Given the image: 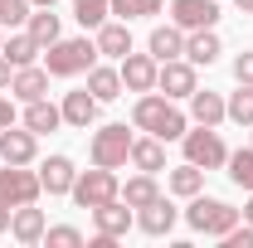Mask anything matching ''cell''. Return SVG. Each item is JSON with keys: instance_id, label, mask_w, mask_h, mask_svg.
I'll return each instance as SVG.
<instances>
[{"instance_id": "cell-1", "label": "cell", "mask_w": 253, "mask_h": 248, "mask_svg": "<svg viewBox=\"0 0 253 248\" xmlns=\"http://www.w3.org/2000/svg\"><path fill=\"white\" fill-rule=\"evenodd\" d=\"M131 122H136V131L161 136V141H180V136L190 131V117L175 107V97L156 93V88L136 97V107H131Z\"/></svg>"}, {"instance_id": "cell-2", "label": "cell", "mask_w": 253, "mask_h": 248, "mask_svg": "<svg viewBox=\"0 0 253 248\" xmlns=\"http://www.w3.org/2000/svg\"><path fill=\"white\" fill-rule=\"evenodd\" d=\"M185 224L205 239H224L234 224H239V209L229 200H214V195H190V209H185Z\"/></svg>"}, {"instance_id": "cell-3", "label": "cell", "mask_w": 253, "mask_h": 248, "mask_svg": "<svg viewBox=\"0 0 253 248\" xmlns=\"http://www.w3.org/2000/svg\"><path fill=\"white\" fill-rule=\"evenodd\" d=\"M97 63V39H59L44 49V68L49 78H73V73H88Z\"/></svg>"}, {"instance_id": "cell-4", "label": "cell", "mask_w": 253, "mask_h": 248, "mask_svg": "<svg viewBox=\"0 0 253 248\" xmlns=\"http://www.w3.org/2000/svg\"><path fill=\"white\" fill-rule=\"evenodd\" d=\"M73 205L78 209H97V205H107V200H117L122 195V180H117V170H107V165H93V170H83L78 180H73Z\"/></svg>"}, {"instance_id": "cell-5", "label": "cell", "mask_w": 253, "mask_h": 248, "mask_svg": "<svg viewBox=\"0 0 253 248\" xmlns=\"http://www.w3.org/2000/svg\"><path fill=\"white\" fill-rule=\"evenodd\" d=\"M131 131H126V122H107L93 131V165H107V170H117V165H126L131 161Z\"/></svg>"}, {"instance_id": "cell-6", "label": "cell", "mask_w": 253, "mask_h": 248, "mask_svg": "<svg viewBox=\"0 0 253 248\" xmlns=\"http://www.w3.org/2000/svg\"><path fill=\"white\" fill-rule=\"evenodd\" d=\"M180 141H185V161H190V165H200V170H224V161H229V146H224V136L214 131V126L185 131Z\"/></svg>"}, {"instance_id": "cell-7", "label": "cell", "mask_w": 253, "mask_h": 248, "mask_svg": "<svg viewBox=\"0 0 253 248\" xmlns=\"http://www.w3.org/2000/svg\"><path fill=\"white\" fill-rule=\"evenodd\" d=\"M39 175L25 170V165H5L0 170V205H10V209H20V205H34L39 200Z\"/></svg>"}, {"instance_id": "cell-8", "label": "cell", "mask_w": 253, "mask_h": 248, "mask_svg": "<svg viewBox=\"0 0 253 248\" xmlns=\"http://www.w3.org/2000/svg\"><path fill=\"white\" fill-rule=\"evenodd\" d=\"M170 20L180 30H214L219 25V5L214 0H170Z\"/></svg>"}, {"instance_id": "cell-9", "label": "cell", "mask_w": 253, "mask_h": 248, "mask_svg": "<svg viewBox=\"0 0 253 248\" xmlns=\"http://www.w3.org/2000/svg\"><path fill=\"white\" fill-rule=\"evenodd\" d=\"M122 88L126 93H151L156 88V73H161V63L151 59V54H122Z\"/></svg>"}, {"instance_id": "cell-10", "label": "cell", "mask_w": 253, "mask_h": 248, "mask_svg": "<svg viewBox=\"0 0 253 248\" xmlns=\"http://www.w3.org/2000/svg\"><path fill=\"white\" fill-rule=\"evenodd\" d=\"M156 88H161L166 97H190L195 88H200V78H195V63H190V59H170V63H161Z\"/></svg>"}, {"instance_id": "cell-11", "label": "cell", "mask_w": 253, "mask_h": 248, "mask_svg": "<svg viewBox=\"0 0 253 248\" xmlns=\"http://www.w3.org/2000/svg\"><path fill=\"white\" fill-rule=\"evenodd\" d=\"M34 156H39V136H34L30 126H25V131L0 126V161H5V165H30Z\"/></svg>"}, {"instance_id": "cell-12", "label": "cell", "mask_w": 253, "mask_h": 248, "mask_svg": "<svg viewBox=\"0 0 253 248\" xmlns=\"http://www.w3.org/2000/svg\"><path fill=\"white\" fill-rule=\"evenodd\" d=\"M88 214H93V224H97L102 239H122L126 229H131V205H126L122 195L107 200V205H97V209H88Z\"/></svg>"}, {"instance_id": "cell-13", "label": "cell", "mask_w": 253, "mask_h": 248, "mask_svg": "<svg viewBox=\"0 0 253 248\" xmlns=\"http://www.w3.org/2000/svg\"><path fill=\"white\" fill-rule=\"evenodd\" d=\"M146 54H151L156 63L185 59V30H180V25H156L151 39H146Z\"/></svg>"}, {"instance_id": "cell-14", "label": "cell", "mask_w": 253, "mask_h": 248, "mask_svg": "<svg viewBox=\"0 0 253 248\" xmlns=\"http://www.w3.org/2000/svg\"><path fill=\"white\" fill-rule=\"evenodd\" d=\"M97 107H102V102H97L88 88H73V93H63V122L78 126V131H88V126L97 122Z\"/></svg>"}, {"instance_id": "cell-15", "label": "cell", "mask_w": 253, "mask_h": 248, "mask_svg": "<svg viewBox=\"0 0 253 248\" xmlns=\"http://www.w3.org/2000/svg\"><path fill=\"white\" fill-rule=\"evenodd\" d=\"M175 219H180V209L170 205V200H151V205H141V214H136V224H141V234H151V239H161V234H170L175 229Z\"/></svg>"}, {"instance_id": "cell-16", "label": "cell", "mask_w": 253, "mask_h": 248, "mask_svg": "<svg viewBox=\"0 0 253 248\" xmlns=\"http://www.w3.org/2000/svg\"><path fill=\"white\" fill-rule=\"evenodd\" d=\"M190 117L200 126H219L229 122V107H224V93H210V88H195L190 93Z\"/></svg>"}, {"instance_id": "cell-17", "label": "cell", "mask_w": 253, "mask_h": 248, "mask_svg": "<svg viewBox=\"0 0 253 248\" xmlns=\"http://www.w3.org/2000/svg\"><path fill=\"white\" fill-rule=\"evenodd\" d=\"M10 93L20 97V102H34V97L49 93V68H39V63H25V68H15V78H10Z\"/></svg>"}, {"instance_id": "cell-18", "label": "cell", "mask_w": 253, "mask_h": 248, "mask_svg": "<svg viewBox=\"0 0 253 248\" xmlns=\"http://www.w3.org/2000/svg\"><path fill=\"white\" fill-rule=\"evenodd\" d=\"M78 180V170H73V161L68 156H49L44 165H39V185L49 190V195H68Z\"/></svg>"}, {"instance_id": "cell-19", "label": "cell", "mask_w": 253, "mask_h": 248, "mask_svg": "<svg viewBox=\"0 0 253 248\" xmlns=\"http://www.w3.org/2000/svg\"><path fill=\"white\" fill-rule=\"evenodd\" d=\"M97 54H107V59L131 54V30H126V20H102V25H97Z\"/></svg>"}, {"instance_id": "cell-20", "label": "cell", "mask_w": 253, "mask_h": 248, "mask_svg": "<svg viewBox=\"0 0 253 248\" xmlns=\"http://www.w3.org/2000/svg\"><path fill=\"white\" fill-rule=\"evenodd\" d=\"M44 209H34V205H20L15 214H10V234L20 239V244H44Z\"/></svg>"}, {"instance_id": "cell-21", "label": "cell", "mask_w": 253, "mask_h": 248, "mask_svg": "<svg viewBox=\"0 0 253 248\" xmlns=\"http://www.w3.org/2000/svg\"><path fill=\"white\" fill-rule=\"evenodd\" d=\"M219 54H224V44H219V34H214V30H190L185 34V59L195 63V68H200V63L210 68Z\"/></svg>"}, {"instance_id": "cell-22", "label": "cell", "mask_w": 253, "mask_h": 248, "mask_svg": "<svg viewBox=\"0 0 253 248\" xmlns=\"http://www.w3.org/2000/svg\"><path fill=\"white\" fill-rule=\"evenodd\" d=\"M25 126H30L34 136L59 131V126H63V107H54L49 97H34V102H25Z\"/></svg>"}, {"instance_id": "cell-23", "label": "cell", "mask_w": 253, "mask_h": 248, "mask_svg": "<svg viewBox=\"0 0 253 248\" xmlns=\"http://www.w3.org/2000/svg\"><path fill=\"white\" fill-rule=\"evenodd\" d=\"M131 165L146 170V175L166 170V141H161V136H141V141H131Z\"/></svg>"}, {"instance_id": "cell-24", "label": "cell", "mask_w": 253, "mask_h": 248, "mask_svg": "<svg viewBox=\"0 0 253 248\" xmlns=\"http://www.w3.org/2000/svg\"><path fill=\"white\" fill-rule=\"evenodd\" d=\"M88 93L97 97V102H112V97H122L126 88H122V73L117 68H102V63H93L88 68Z\"/></svg>"}, {"instance_id": "cell-25", "label": "cell", "mask_w": 253, "mask_h": 248, "mask_svg": "<svg viewBox=\"0 0 253 248\" xmlns=\"http://www.w3.org/2000/svg\"><path fill=\"white\" fill-rule=\"evenodd\" d=\"M25 30L34 34V44H39V49H49V44H59V39H63V34H59V15H54V5H39V10L30 15V25H25Z\"/></svg>"}, {"instance_id": "cell-26", "label": "cell", "mask_w": 253, "mask_h": 248, "mask_svg": "<svg viewBox=\"0 0 253 248\" xmlns=\"http://www.w3.org/2000/svg\"><path fill=\"white\" fill-rule=\"evenodd\" d=\"M0 54H5V59L15 63V68H25V63H34L39 54H44V49H39V44H34V34L25 30V34H10V39L0 44Z\"/></svg>"}, {"instance_id": "cell-27", "label": "cell", "mask_w": 253, "mask_h": 248, "mask_svg": "<svg viewBox=\"0 0 253 248\" xmlns=\"http://www.w3.org/2000/svg\"><path fill=\"white\" fill-rule=\"evenodd\" d=\"M205 175H210V170H200V165H175V170H170V195H180V200H190V195H200V190H205Z\"/></svg>"}, {"instance_id": "cell-28", "label": "cell", "mask_w": 253, "mask_h": 248, "mask_svg": "<svg viewBox=\"0 0 253 248\" xmlns=\"http://www.w3.org/2000/svg\"><path fill=\"white\" fill-rule=\"evenodd\" d=\"M156 195H161V190H156V175H146V170H141V175H131V180L122 185V200L131 205V209H141V205H151Z\"/></svg>"}, {"instance_id": "cell-29", "label": "cell", "mask_w": 253, "mask_h": 248, "mask_svg": "<svg viewBox=\"0 0 253 248\" xmlns=\"http://www.w3.org/2000/svg\"><path fill=\"white\" fill-rule=\"evenodd\" d=\"M224 107H229V122L253 126V83H239V93L224 97Z\"/></svg>"}, {"instance_id": "cell-30", "label": "cell", "mask_w": 253, "mask_h": 248, "mask_svg": "<svg viewBox=\"0 0 253 248\" xmlns=\"http://www.w3.org/2000/svg\"><path fill=\"white\" fill-rule=\"evenodd\" d=\"M166 10V0H112V15L117 20H151V15H161Z\"/></svg>"}, {"instance_id": "cell-31", "label": "cell", "mask_w": 253, "mask_h": 248, "mask_svg": "<svg viewBox=\"0 0 253 248\" xmlns=\"http://www.w3.org/2000/svg\"><path fill=\"white\" fill-rule=\"evenodd\" d=\"M107 15H112V0H73V20L83 30H97Z\"/></svg>"}, {"instance_id": "cell-32", "label": "cell", "mask_w": 253, "mask_h": 248, "mask_svg": "<svg viewBox=\"0 0 253 248\" xmlns=\"http://www.w3.org/2000/svg\"><path fill=\"white\" fill-rule=\"evenodd\" d=\"M224 170H229V180H234L239 190H253V146L249 151H229Z\"/></svg>"}, {"instance_id": "cell-33", "label": "cell", "mask_w": 253, "mask_h": 248, "mask_svg": "<svg viewBox=\"0 0 253 248\" xmlns=\"http://www.w3.org/2000/svg\"><path fill=\"white\" fill-rule=\"evenodd\" d=\"M34 5L30 0H0V30H20V25H30Z\"/></svg>"}, {"instance_id": "cell-34", "label": "cell", "mask_w": 253, "mask_h": 248, "mask_svg": "<svg viewBox=\"0 0 253 248\" xmlns=\"http://www.w3.org/2000/svg\"><path fill=\"white\" fill-rule=\"evenodd\" d=\"M44 244L49 248H83V234L73 224H59V229H44Z\"/></svg>"}, {"instance_id": "cell-35", "label": "cell", "mask_w": 253, "mask_h": 248, "mask_svg": "<svg viewBox=\"0 0 253 248\" xmlns=\"http://www.w3.org/2000/svg\"><path fill=\"white\" fill-rule=\"evenodd\" d=\"M234 83H253V49H244L234 59Z\"/></svg>"}, {"instance_id": "cell-36", "label": "cell", "mask_w": 253, "mask_h": 248, "mask_svg": "<svg viewBox=\"0 0 253 248\" xmlns=\"http://www.w3.org/2000/svg\"><path fill=\"white\" fill-rule=\"evenodd\" d=\"M0 126H15V102L0 93Z\"/></svg>"}, {"instance_id": "cell-37", "label": "cell", "mask_w": 253, "mask_h": 248, "mask_svg": "<svg viewBox=\"0 0 253 248\" xmlns=\"http://www.w3.org/2000/svg\"><path fill=\"white\" fill-rule=\"evenodd\" d=\"M10 78H15V63L0 54V88H10Z\"/></svg>"}, {"instance_id": "cell-38", "label": "cell", "mask_w": 253, "mask_h": 248, "mask_svg": "<svg viewBox=\"0 0 253 248\" xmlns=\"http://www.w3.org/2000/svg\"><path fill=\"white\" fill-rule=\"evenodd\" d=\"M10 214H15V209H10V205H0V234L10 229Z\"/></svg>"}, {"instance_id": "cell-39", "label": "cell", "mask_w": 253, "mask_h": 248, "mask_svg": "<svg viewBox=\"0 0 253 248\" xmlns=\"http://www.w3.org/2000/svg\"><path fill=\"white\" fill-rule=\"evenodd\" d=\"M244 219L253 224V190H249V205H244Z\"/></svg>"}, {"instance_id": "cell-40", "label": "cell", "mask_w": 253, "mask_h": 248, "mask_svg": "<svg viewBox=\"0 0 253 248\" xmlns=\"http://www.w3.org/2000/svg\"><path fill=\"white\" fill-rule=\"evenodd\" d=\"M234 5H239V10H244V15H253V0H234Z\"/></svg>"}, {"instance_id": "cell-41", "label": "cell", "mask_w": 253, "mask_h": 248, "mask_svg": "<svg viewBox=\"0 0 253 248\" xmlns=\"http://www.w3.org/2000/svg\"><path fill=\"white\" fill-rule=\"evenodd\" d=\"M30 5H59V0H30Z\"/></svg>"}, {"instance_id": "cell-42", "label": "cell", "mask_w": 253, "mask_h": 248, "mask_svg": "<svg viewBox=\"0 0 253 248\" xmlns=\"http://www.w3.org/2000/svg\"><path fill=\"white\" fill-rule=\"evenodd\" d=\"M0 44H5V34H0Z\"/></svg>"}, {"instance_id": "cell-43", "label": "cell", "mask_w": 253, "mask_h": 248, "mask_svg": "<svg viewBox=\"0 0 253 248\" xmlns=\"http://www.w3.org/2000/svg\"><path fill=\"white\" fill-rule=\"evenodd\" d=\"M249 131H253V126H249Z\"/></svg>"}]
</instances>
